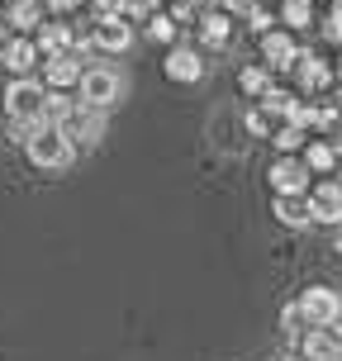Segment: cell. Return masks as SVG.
I'll use <instances>...</instances> for the list:
<instances>
[{
  "label": "cell",
  "mask_w": 342,
  "mask_h": 361,
  "mask_svg": "<svg viewBox=\"0 0 342 361\" xmlns=\"http://www.w3.org/2000/svg\"><path fill=\"white\" fill-rule=\"evenodd\" d=\"M333 76H342V62H338V72H333Z\"/></svg>",
  "instance_id": "obj_34"
},
{
  "label": "cell",
  "mask_w": 342,
  "mask_h": 361,
  "mask_svg": "<svg viewBox=\"0 0 342 361\" xmlns=\"http://www.w3.org/2000/svg\"><path fill=\"white\" fill-rule=\"evenodd\" d=\"M295 309H300V319L309 324H333V319H342V295L328 286H309L300 300H295Z\"/></svg>",
  "instance_id": "obj_6"
},
{
  "label": "cell",
  "mask_w": 342,
  "mask_h": 361,
  "mask_svg": "<svg viewBox=\"0 0 342 361\" xmlns=\"http://www.w3.org/2000/svg\"><path fill=\"white\" fill-rule=\"evenodd\" d=\"M81 0H48V10H57V15H72Z\"/></svg>",
  "instance_id": "obj_31"
},
{
  "label": "cell",
  "mask_w": 342,
  "mask_h": 361,
  "mask_svg": "<svg viewBox=\"0 0 342 361\" xmlns=\"http://www.w3.org/2000/svg\"><path fill=\"white\" fill-rule=\"evenodd\" d=\"M72 105L76 100H67V95H62V90H48V95H43V124H67V114H72Z\"/></svg>",
  "instance_id": "obj_19"
},
{
  "label": "cell",
  "mask_w": 342,
  "mask_h": 361,
  "mask_svg": "<svg viewBox=\"0 0 342 361\" xmlns=\"http://www.w3.org/2000/svg\"><path fill=\"white\" fill-rule=\"evenodd\" d=\"M200 38L209 43V48H228V38H233V24H228V15L224 10H209V15H200Z\"/></svg>",
  "instance_id": "obj_15"
},
{
  "label": "cell",
  "mask_w": 342,
  "mask_h": 361,
  "mask_svg": "<svg viewBox=\"0 0 342 361\" xmlns=\"http://www.w3.org/2000/svg\"><path fill=\"white\" fill-rule=\"evenodd\" d=\"M0 48H5V29H0Z\"/></svg>",
  "instance_id": "obj_33"
},
{
  "label": "cell",
  "mask_w": 342,
  "mask_h": 361,
  "mask_svg": "<svg viewBox=\"0 0 342 361\" xmlns=\"http://www.w3.org/2000/svg\"><path fill=\"white\" fill-rule=\"evenodd\" d=\"M176 34H181V24L171 15H157V10L147 15V38H152V43H171Z\"/></svg>",
  "instance_id": "obj_22"
},
{
  "label": "cell",
  "mask_w": 342,
  "mask_h": 361,
  "mask_svg": "<svg viewBox=\"0 0 342 361\" xmlns=\"http://www.w3.org/2000/svg\"><path fill=\"white\" fill-rule=\"evenodd\" d=\"M300 162H305L314 176H328V171L338 166V147H333V143H314V138H309V147H305V157H300Z\"/></svg>",
  "instance_id": "obj_17"
},
{
  "label": "cell",
  "mask_w": 342,
  "mask_h": 361,
  "mask_svg": "<svg viewBox=\"0 0 342 361\" xmlns=\"http://www.w3.org/2000/svg\"><path fill=\"white\" fill-rule=\"evenodd\" d=\"M295 67H300V86L305 90H328V81H333V67L328 62H319V57H295Z\"/></svg>",
  "instance_id": "obj_16"
},
{
  "label": "cell",
  "mask_w": 342,
  "mask_h": 361,
  "mask_svg": "<svg viewBox=\"0 0 342 361\" xmlns=\"http://www.w3.org/2000/svg\"><path fill=\"white\" fill-rule=\"evenodd\" d=\"M262 57H267L271 72H290V67H295V57H300V48H295V38H290V34L267 29V34H262Z\"/></svg>",
  "instance_id": "obj_11"
},
{
  "label": "cell",
  "mask_w": 342,
  "mask_h": 361,
  "mask_svg": "<svg viewBox=\"0 0 342 361\" xmlns=\"http://www.w3.org/2000/svg\"><path fill=\"white\" fill-rule=\"evenodd\" d=\"M328 38H338V43H342V5L328 15Z\"/></svg>",
  "instance_id": "obj_29"
},
{
  "label": "cell",
  "mask_w": 342,
  "mask_h": 361,
  "mask_svg": "<svg viewBox=\"0 0 342 361\" xmlns=\"http://www.w3.org/2000/svg\"><path fill=\"white\" fill-rule=\"evenodd\" d=\"M338 252H342V233H338Z\"/></svg>",
  "instance_id": "obj_35"
},
{
  "label": "cell",
  "mask_w": 342,
  "mask_h": 361,
  "mask_svg": "<svg viewBox=\"0 0 342 361\" xmlns=\"http://www.w3.org/2000/svg\"><path fill=\"white\" fill-rule=\"evenodd\" d=\"M300 357L305 361H342V319H333V324H309L300 333Z\"/></svg>",
  "instance_id": "obj_4"
},
{
  "label": "cell",
  "mask_w": 342,
  "mask_h": 361,
  "mask_svg": "<svg viewBox=\"0 0 342 361\" xmlns=\"http://www.w3.org/2000/svg\"><path fill=\"white\" fill-rule=\"evenodd\" d=\"M43 95H48V86H38L34 76H15V81L5 86V114H10V124H15L19 143H24V133L34 124H43Z\"/></svg>",
  "instance_id": "obj_2"
},
{
  "label": "cell",
  "mask_w": 342,
  "mask_h": 361,
  "mask_svg": "<svg viewBox=\"0 0 342 361\" xmlns=\"http://www.w3.org/2000/svg\"><path fill=\"white\" fill-rule=\"evenodd\" d=\"M248 128H252L257 138H271V114L267 109H252V114H248Z\"/></svg>",
  "instance_id": "obj_27"
},
{
  "label": "cell",
  "mask_w": 342,
  "mask_h": 361,
  "mask_svg": "<svg viewBox=\"0 0 342 361\" xmlns=\"http://www.w3.org/2000/svg\"><path fill=\"white\" fill-rule=\"evenodd\" d=\"M271 143H276V152H300L305 147V124H281L271 133Z\"/></svg>",
  "instance_id": "obj_21"
},
{
  "label": "cell",
  "mask_w": 342,
  "mask_h": 361,
  "mask_svg": "<svg viewBox=\"0 0 342 361\" xmlns=\"http://www.w3.org/2000/svg\"><path fill=\"white\" fill-rule=\"evenodd\" d=\"M62 133H67L72 143H81V147H95L100 138H105V109H95V105H72V114H67Z\"/></svg>",
  "instance_id": "obj_7"
},
{
  "label": "cell",
  "mask_w": 342,
  "mask_h": 361,
  "mask_svg": "<svg viewBox=\"0 0 342 361\" xmlns=\"http://www.w3.org/2000/svg\"><path fill=\"white\" fill-rule=\"evenodd\" d=\"M243 90H248V95H262V90H271V67H267V62L243 72Z\"/></svg>",
  "instance_id": "obj_23"
},
{
  "label": "cell",
  "mask_w": 342,
  "mask_h": 361,
  "mask_svg": "<svg viewBox=\"0 0 342 361\" xmlns=\"http://www.w3.org/2000/svg\"><path fill=\"white\" fill-rule=\"evenodd\" d=\"M281 333H286V338H300V333H305V319H300V309H295V305L281 309Z\"/></svg>",
  "instance_id": "obj_25"
},
{
  "label": "cell",
  "mask_w": 342,
  "mask_h": 361,
  "mask_svg": "<svg viewBox=\"0 0 342 361\" xmlns=\"http://www.w3.org/2000/svg\"><path fill=\"white\" fill-rule=\"evenodd\" d=\"M248 19H252V29H257V34H267V29H271V15L262 10V5H252V10H248Z\"/></svg>",
  "instance_id": "obj_28"
},
{
  "label": "cell",
  "mask_w": 342,
  "mask_h": 361,
  "mask_svg": "<svg viewBox=\"0 0 342 361\" xmlns=\"http://www.w3.org/2000/svg\"><path fill=\"white\" fill-rule=\"evenodd\" d=\"M162 67H166V76H171V81H181V86H190V81H200V76H204V62H200L195 48H171Z\"/></svg>",
  "instance_id": "obj_14"
},
{
  "label": "cell",
  "mask_w": 342,
  "mask_h": 361,
  "mask_svg": "<svg viewBox=\"0 0 342 361\" xmlns=\"http://www.w3.org/2000/svg\"><path fill=\"white\" fill-rule=\"evenodd\" d=\"M257 0H224V10H233V15H248Z\"/></svg>",
  "instance_id": "obj_30"
},
{
  "label": "cell",
  "mask_w": 342,
  "mask_h": 361,
  "mask_svg": "<svg viewBox=\"0 0 342 361\" xmlns=\"http://www.w3.org/2000/svg\"><path fill=\"white\" fill-rule=\"evenodd\" d=\"M43 72H48V90H67L81 81V53H72V48H62V53H53L48 62H43Z\"/></svg>",
  "instance_id": "obj_9"
},
{
  "label": "cell",
  "mask_w": 342,
  "mask_h": 361,
  "mask_svg": "<svg viewBox=\"0 0 342 361\" xmlns=\"http://www.w3.org/2000/svg\"><path fill=\"white\" fill-rule=\"evenodd\" d=\"M309 19H314V5H309V0H286V24L290 29H305Z\"/></svg>",
  "instance_id": "obj_24"
},
{
  "label": "cell",
  "mask_w": 342,
  "mask_h": 361,
  "mask_svg": "<svg viewBox=\"0 0 342 361\" xmlns=\"http://www.w3.org/2000/svg\"><path fill=\"white\" fill-rule=\"evenodd\" d=\"M34 43H38V57H53V53L67 48V29H62V24H43Z\"/></svg>",
  "instance_id": "obj_20"
},
{
  "label": "cell",
  "mask_w": 342,
  "mask_h": 361,
  "mask_svg": "<svg viewBox=\"0 0 342 361\" xmlns=\"http://www.w3.org/2000/svg\"><path fill=\"white\" fill-rule=\"evenodd\" d=\"M76 86H81V105L109 109V105H119V95H124V76L114 67H86Z\"/></svg>",
  "instance_id": "obj_3"
},
{
  "label": "cell",
  "mask_w": 342,
  "mask_h": 361,
  "mask_svg": "<svg viewBox=\"0 0 342 361\" xmlns=\"http://www.w3.org/2000/svg\"><path fill=\"white\" fill-rule=\"evenodd\" d=\"M333 147H338V157H342V133H338V143H333Z\"/></svg>",
  "instance_id": "obj_32"
},
{
  "label": "cell",
  "mask_w": 342,
  "mask_h": 361,
  "mask_svg": "<svg viewBox=\"0 0 342 361\" xmlns=\"http://www.w3.org/2000/svg\"><path fill=\"white\" fill-rule=\"evenodd\" d=\"M10 24H15L19 34H34L38 24H43V5L38 0H15L10 5Z\"/></svg>",
  "instance_id": "obj_18"
},
{
  "label": "cell",
  "mask_w": 342,
  "mask_h": 361,
  "mask_svg": "<svg viewBox=\"0 0 342 361\" xmlns=\"http://www.w3.org/2000/svg\"><path fill=\"white\" fill-rule=\"evenodd\" d=\"M309 214L319 219V224H342V185L338 180H319V185H309Z\"/></svg>",
  "instance_id": "obj_8"
},
{
  "label": "cell",
  "mask_w": 342,
  "mask_h": 361,
  "mask_svg": "<svg viewBox=\"0 0 342 361\" xmlns=\"http://www.w3.org/2000/svg\"><path fill=\"white\" fill-rule=\"evenodd\" d=\"M271 190H309V166L295 152H281L271 162Z\"/></svg>",
  "instance_id": "obj_10"
},
{
  "label": "cell",
  "mask_w": 342,
  "mask_h": 361,
  "mask_svg": "<svg viewBox=\"0 0 342 361\" xmlns=\"http://www.w3.org/2000/svg\"><path fill=\"white\" fill-rule=\"evenodd\" d=\"M24 152H29V162L38 171H67L76 162V143L57 124H34L24 133Z\"/></svg>",
  "instance_id": "obj_1"
},
{
  "label": "cell",
  "mask_w": 342,
  "mask_h": 361,
  "mask_svg": "<svg viewBox=\"0 0 342 361\" xmlns=\"http://www.w3.org/2000/svg\"><path fill=\"white\" fill-rule=\"evenodd\" d=\"M271 209H276V219H281V224H286V228H305L309 219V195L305 190H276V204H271Z\"/></svg>",
  "instance_id": "obj_12"
},
{
  "label": "cell",
  "mask_w": 342,
  "mask_h": 361,
  "mask_svg": "<svg viewBox=\"0 0 342 361\" xmlns=\"http://www.w3.org/2000/svg\"><path fill=\"white\" fill-rule=\"evenodd\" d=\"M90 43H95L100 53H128V48H133V24H128V15L105 10V15L95 19V29H90Z\"/></svg>",
  "instance_id": "obj_5"
},
{
  "label": "cell",
  "mask_w": 342,
  "mask_h": 361,
  "mask_svg": "<svg viewBox=\"0 0 342 361\" xmlns=\"http://www.w3.org/2000/svg\"><path fill=\"white\" fill-rule=\"evenodd\" d=\"M157 10V0H119V15H128V19H147Z\"/></svg>",
  "instance_id": "obj_26"
},
{
  "label": "cell",
  "mask_w": 342,
  "mask_h": 361,
  "mask_svg": "<svg viewBox=\"0 0 342 361\" xmlns=\"http://www.w3.org/2000/svg\"><path fill=\"white\" fill-rule=\"evenodd\" d=\"M0 62L10 67L15 76H29L38 67V43L34 38H5V48H0Z\"/></svg>",
  "instance_id": "obj_13"
}]
</instances>
